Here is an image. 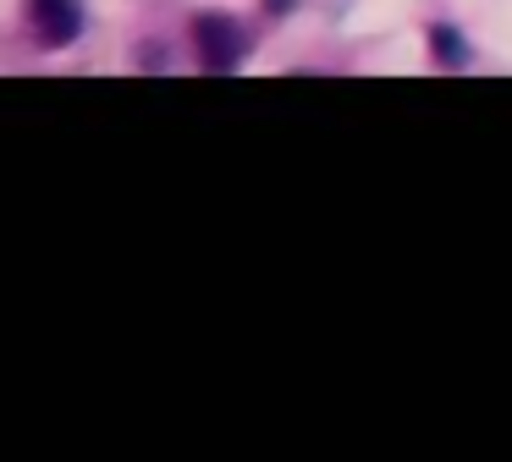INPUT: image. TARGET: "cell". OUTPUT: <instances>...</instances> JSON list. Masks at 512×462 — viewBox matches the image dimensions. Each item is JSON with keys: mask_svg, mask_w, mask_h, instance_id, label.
I'll use <instances>...</instances> for the list:
<instances>
[{"mask_svg": "<svg viewBox=\"0 0 512 462\" xmlns=\"http://www.w3.org/2000/svg\"><path fill=\"white\" fill-rule=\"evenodd\" d=\"M259 6H265V17H287V11L298 6V0H259Z\"/></svg>", "mask_w": 512, "mask_h": 462, "instance_id": "cell-5", "label": "cell"}, {"mask_svg": "<svg viewBox=\"0 0 512 462\" xmlns=\"http://www.w3.org/2000/svg\"><path fill=\"white\" fill-rule=\"evenodd\" d=\"M430 50H435V61H441L446 72L468 66V39L452 28V22H435V28H430Z\"/></svg>", "mask_w": 512, "mask_h": 462, "instance_id": "cell-3", "label": "cell"}, {"mask_svg": "<svg viewBox=\"0 0 512 462\" xmlns=\"http://www.w3.org/2000/svg\"><path fill=\"white\" fill-rule=\"evenodd\" d=\"M28 28L45 50H67L83 33V0H28Z\"/></svg>", "mask_w": 512, "mask_h": 462, "instance_id": "cell-2", "label": "cell"}, {"mask_svg": "<svg viewBox=\"0 0 512 462\" xmlns=\"http://www.w3.org/2000/svg\"><path fill=\"white\" fill-rule=\"evenodd\" d=\"M138 61H144V72H166V44H144Z\"/></svg>", "mask_w": 512, "mask_h": 462, "instance_id": "cell-4", "label": "cell"}, {"mask_svg": "<svg viewBox=\"0 0 512 462\" xmlns=\"http://www.w3.org/2000/svg\"><path fill=\"white\" fill-rule=\"evenodd\" d=\"M193 44H199V61L210 66V72H232L248 55L243 22L226 17V11H199V17H193Z\"/></svg>", "mask_w": 512, "mask_h": 462, "instance_id": "cell-1", "label": "cell"}]
</instances>
